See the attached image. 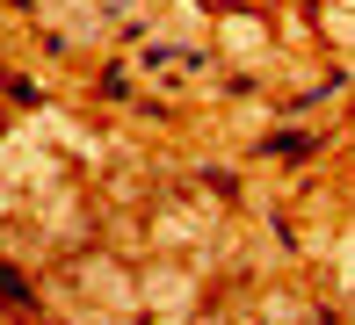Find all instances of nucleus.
<instances>
[{
	"instance_id": "nucleus-1",
	"label": "nucleus",
	"mask_w": 355,
	"mask_h": 325,
	"mask_svg": "<svg viewBox=\"0 0 355 325\" xmlns=\"http://www.w3.org/2000/svg\"><path fill=\"white\" fill-rule=\"evenodd\" d=\"M0 297H15V304H22V297H29V282H22L15 268H0Z\"/></svg>"
}]
</instances>
